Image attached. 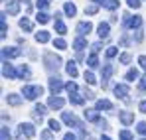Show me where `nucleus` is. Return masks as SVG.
Instances as JSON below:
<instances>
[{
  "label": "nucleus",
  "instance_id": "1",
  "mask_svg": "<svg viewBox=\"0 0 146 140\" xmlns=\"http://www.w3.org/2000/svg\"><path fill=\"white\" fill-rule=\"evenodd\" d=\"M61 63H63L61 57L55 55L53 51H46V53H44V65H46V69H48V71H59Z\"/></svg>",
  "mask_w": 146,
  "mask_h": 140
},
{
  "label": "nucleus",
  "instance_id": "2",
  "mask_svg": "<svg viewBox=\"0 0 146 140\" xmlns=\"http://www.w3.org/2000/svg\"><path fill=\"white\" fill-rule=\"evenodd\" d=\"M22 95H24L28 101H36L38 97L44 95V89H42L40 85H24V87H22Z\"/></svg>",
  "mask_w": 146,
  "mask_h": 140
},
{
  "label": "nucleus",
  "instance_id": "3",
  "mask_svg": "<svg viewBox=\"0 0 146 140\" xmlns=\"http://www.w3.org/2000/svg\"><path fill=\"white\" fill-rule=\"evenodd\" d=\"M18 136H20V138H34V136H36L34 124H32V122H22V124L18 126Z\"/></svg>",
  "mask_w": 146,
  "mask_h": 140
},
{
  "label": "nucleus",
  "instance_id": "4",
  "mask_svg": "<svg viewBox=\"0 0 146 140\" xmlns=\"http://www.w3.org/2000/svg\"><path fill=\"white\" fill-rule=\"evenodd\" d=\"M122 22H124L126 28H132V30L136 28V30H138V28L142 26V16H138V14H134V16L124 14V16H122Z\"/></svg>",
  "mask_w": 146,
  "mask_h": 140
},
{
  "label": "nucleus",
  "instance_id": "5",
  "mask_svg": "<svg viewBox=\"0 0 146 140\" xmlns=\"http://www.w3.org/2000/svg\"><path fill=\"white\" fill-rule=\"evenodd\" d=\"M61 120L67 124V126H75V128H79V126H83L81 124V120L75 117L73 113H61Z\"/></svg>",
  "mask_w": 146,
  "mask_h": 140
},
{
  "label": "nucleus",
  "instance_id": "6",
  "mask_svg": "<svg viewBox=\"0 0 146 140\" xmlns=\"http://www.w3.org/2000/svg\"><path fill=\"white\" fill-rule=\"evenodd\" d=\"M20 55H22V51L18 47H2V57L4 59H16Z\"/></svg>",
  "mask_w": 146,
  "mask_h": 140
},
{
  "label": "nucleus",
  "instance_id": "7",
  "mask_svg": "<svg viewBox=\"0 0 146 140\" xmlns=\"http://www.w3.org/2000/svg\"><path fill=\"white\" fill-rule=\"evenodd\" d=\"M2 75L8 77V79H16V77H18V71L14 69V65H10V63L4 59V63H2Z\"/></svg>",
  "mask_w": 146,
  "mask_h": 140
},
{
  "label": "nucleus",
  "instance_id": "8",
  "mask_svg": "<svg viewBox=\"0 0 146 140\" xmlns=\"http://www.w3.org/2000/svg\"><path fill=\"white\" fill-rule=\"evenodd\" d=\"M113 91H115V95H117L119 99H126V97H128V85H126V83H117V85L113 87Z\"/></svg>",
  "mask_w": 146,
  "mask_h": 140
},
{
  "label": "nucleus",
  "instance_id": "9",
  "mask_svg": "<svg viewBox=\"0 0 146 140\" xmlns=\"http://www.w3.org/2000/svg\"><path fill=\"white\" fill-rule=\"evenodd\" d=\"M97 34H99L101 40H107L109 34H111V24H109V22H101L97 26Z\"/></svg>",
  "mask_w": 146,
  "mask_h": 140
},
{
  "label": "nucleus",
  "instance_id": "10",
  "mask_svg": "<svg viewBox=\"0 0 146 140\" xmlns=\"http://www.w3.org/2000/svg\"><path fill=\"white\" fill-rule=\"evenodd\" d=\"M61 89H63V81H61L59 77H51V79H49V91L53 95H57Z\"/></svg>",
  "mask_w": 146,
  "mask_h": 140
},
{
  "label": "nucleus",
  "instance_id": "11",
  "mask_svg": "<svg viewBox=\"0 0 146 140\" xmlns=\"http://www.w3.org/2000/svg\"><path fill=\"white\" fill-rule=\"evenodd\" d=\"M63 105H65V101L61 99V97H57V95H53V97H49L48 99V107L49 109H63Z\"/></svg>",
  "mask_w": 146,
  "mask_h": 140
},
{
  "label": "nucleus",
  "instance_id": "12",
  "mask_svg": "<svg viewBox=\"0 0 146 140\" xmlns=\"http://www.w3.org/2000/svg\"><path fill=\"white\" fill-rule=\"evenodd\" d=\"M119 120H121L124 126H128V124H132V122H134V113H128V111H121V113H119Z\"/></svg>",
  "mask_w": 146,
  "mask_h": 140
},
{
  "label": "nucleus",
  "instance_id": "13",
  "mask_svg": "<svg viewBox=\"0 0 146 140\" xmlns=\"http://www.w3.org/2000/svg\"><path fill=\"white\" fill-rule=\"evenodd\" d=\"M113 71H115V67L111 65V63H107L105 67H103V89H107L109 85H107V81L111 79V75H113Z\"/></svg>",
  "mask_w": 146,
  "mask_h": 140
},
{
  "label": "nucleus",
  "instance_id": "14",
  "mask_svg": "<svg viewBox=\"0 0 146 140\" xmlns=\"http://www.w3.org/2000/svg\"><path fill=\"white\" fill-rule=\"evenodd\" d=\"M91 30H93L91 22H79L77 24V34L79 36H87V34H91Z\"/></svg>",
  "mask_w": 146,
  "mask_h": 140
},
{
  "label": "nucleus",
  "instance_id": "15",
  "mask_svg": "<svg viewBox=\"0 0 146 140\" xmlns=\"http://www.w3.org/2000/svg\"><path fill=\"white\" fill-rule=\"evenodd\" d=\"M6 10H8L10 16H16V14L20 12V2H18V0H10V2H6Z\"/></svg>",
  "mask_w": 146,
  "mask_h": 140
},
{
  "label": "nucleus",
  "instance_id": "16",
  "mask_svg": "<svg viewBox=\"0 0 146 140\" xmlns=\"http://www.w3.org/2000/svg\"><path fill=\"white\" fill-rule=\"evenodd\" d=\"M46 111H48L46 105H40V103H38V105L34 107V118H36L38 122H42V118H44V115H46Z\"/></svg>",
  "mask_w": 146,
  "mask_h": 140
},
{
  "label": "nucleus",
  "instance_id": "17",
  "mask_svg": "<svg viewBox=\"0 0 146 140\" xmlns=\"http://www.w3.org/2000/svg\"><path fill=\"white\" fill-rule=\"evenodd\" d=\"M6 103L12 105V107H20L22 105V97H18L16 93H8L6 95Z\"/></svg>",
  "mask_w": 146,
  "mask_h": 140
},
{
  "label": "nucleus",
  "instance_id": "18",
  "mask_svg": "<svg viewBox=\"0 0 146 140\" xmlns=\"http://www.w3.org/2000/svg\"><path fill=\"white\" fill-rule=\"evenodd\" d=\"M95 109H97V111H111V109H113V103L107 101V99H99L97 103H95Z\"/></svg>",
  "mask_w": 146,
  "mask_h": 140
},
{
  "label": "nucleus",
  "instance_id": "19",
  "mask_svg": "<svg viewBox=\"0 0 146 140\" xmlns=\"http://www.w3.org/2000/svg\"><path fill=\"white\" fill-rule=\"evenodd\" d=\"M85 47H87V40H85V36H79V38L73 40V49H75V51H81V49H85Z\"/></svg>",
  "mask_w": 146,
  "mask_h": 140
},
{
  "label": "nucleus",
  "instance_id": "20",
  "mask_svg": "<svg viewBox=\"0 0 146 140\" xmlns=\"http://www.w3.org/2000/svg\"><path fill=\"white\" fill-rule=\"evenodd\" d=\"M53 28H55V32H57L59 36H65V34H67V28H65V24H63V20H61V18H55Z\"/></svg>",
  "mask_w": 146,
  "mask_h": 140
},
{
  "label": "nucleus",
  "instance_id": "21",
  "mask_svg": "<svg viewBox=\"0 0 146 140\" xmlns=\"http://www.w3.org/2000/svg\"><path fill=\"white\" fill-rule=\"evenodd\" d=\"M49 40H51V36H49V32H46V30H40L36 34V42L38 44H48Z\"/></svg>",
  "mask_w": 146,
  "mask_h": 140
},
{
  "label": "nucleus",
  "instance_id": "22",
  "mask_svg": "<svg viewBox=\"0 0 146 140\" xmlns=\"http://www.w3.org/2000/svg\"><path fill=\"white\" fill-rule=\"evenodd\" d=\"M6 36H8V28H6V14L2 12V14H0V38L4 40Z\"/></svg>",
  "mask_w": 146,
  "mask_h": 140
},
{
  "label": "nucleus",
  "instance_id": "23",
  "mask_svg": "<svg viewBox=\"0 0 146 140\" xmlns=\"http://www.w3.org/2000/svg\"><path fill=\"white\" fill-rule=\"evenodd\" d=\"M63 12H65L69 18H73V16L77 14V6H75L73 2H65V6H63Z\"/></svg>",
  "mask_w": 146,
  "mask_h": 140
},
{
  "label": "nucleus",
  "instance_id": "24",
  "mask_svg": "<svg viewBox=\"0 0 146 140\" xmlns=\"http://www.w3.org/2000/svg\"><path fill=\"white\" fill-rule=\"evenodd\" d=\"M65 71H67V75H69V77H77V75H79L75 61H67V65H65Z\"/></svg>",
  "mask_w": 146,
  "mask_h": 140
},
{
  "label": "nucleus",
  "instance_id": "25",
  "mask_svg": "<svg viewBox=\"0 0 146 140\" xmlns=\"http://www.w3.org/2000/svg\"><path fill=\"white\" fill-rule=\"evenodd\" d=\"M85 118H87L89 122H99V120H101V117L97 115V109H95V111H85Z\"/></svg>",
  "mask_w": 146,
  "mask_h": 140
},
{
  "label": "nucleus",
  "instance_id": "26",
  "mask_svg": "<svg viewBox=\"0 0 146 140\" xmlns=\"http://www.w3.org/2000/svg\"><path fill=\"white\" fill-rule=\"evenodd\" d=\"M20 28L24 32H32L34 30V24H32V20H28V18H20Z\"/></svg>",
  "mask_w": 146,
  "mask_h": 140
},
{
  "label": "nucleus",
  "instance_id": "27",
  "mask_svg": "<svg viewBox=\"0 0 146 140\" xmlns=\"http://www.w3.org/2000/svg\"><path fill=\"white\" fill-rule=\"evenodd\" d=\"M69 101H71L73 105H83L85 103V97H81L79 93H71L69 95Z\"/></svg>",
  "mask_w": 146,
  "mask_h": 140
},
{
  "label": "nucleus",
  "instance_id": "28",
  "mask_svg": "<svg viewBox=\"0 0 146 140\" xmlns=\"http://www.w3.org/2000/svg\"><path fill=\"white\" fill-rule=\"evenodd\" d=\"M36 20H38L40 24H48V22H49V16L46 14V12H44V10H38V14H36Z\"/></svg>",
  "mask_w": 146,
  "mask_h": 140
},
{
  "label": "nucleus",
  "instance_id": "29",
  "mask_svg": "<svg viewBox=\"0 0 146 140\" xmlns=\"http://www.w3.org/2000/svg\"><path fill=\"white\" fill-rule=\"evenodd\" d=\"M48 124H49V128H51L53 132H59V130H61V122H59V120H55V118H49Z\"/></svg>",
  "mask_w": 146,
  "mask_h": 140
},
{
  "label": "nucleus",
  "instance_id": "30",
  "mask_svg": "<svg viewBox=\"0 0 146 140\" xmlns=\"http://www.w3.org/2000/svg\"><path fill=\"white\" fill-rule=\"evenodd\" d=\"M87 65L91 67V69H95L99 65V59H97V53H91L89 57H87Z\"/></svg>",
  "mask_w": 146,
  "mask_h": 140
},
{
  "label": "nucleus",
  "instance_id": "31",
  "mask_svg": "<svg viewBox=\"0 0 146 140\" xmlns=\"http://www.w3.org/2000/svg\"><path fill=\"white\" fill-rule=\"evenodd\" d=\"M124 79H126V81H136V79H138V69H128L126 75H124Z\"/></svg>",
  "mask_w": 146,
  "mask_h": 140
},
{
  "label": "nucleus",
  "instance_id": "32",
  "mask_svg": "<svg viewBox=\"0 0 146 140\" xmlns=\"http://www.w3.org/2000/svg\"><path fill=\"white\" fill-rule=\"evenodd\" d=\"M30 75H32V71H30L28 65H22V67L18 69V77H22V79H28Z\"/></svg>",
  "mask_w": 146,
  "mask_h": 140
},
{
  "label": "nucleus",
  "instance_id": "33",
  "mask_svg": "<svg viewBox=\"0 0 146 140\" xmlns=\"http://www.w3.org/2000/svg\"><path fill=\"white\" fill-rule=\"evenodd\" d=\"M99 12V4H89L87 8H85V14L87 16H93V14H97Z\"/></svg>",
  "mask_w": 146,
  "mask_h": 140
},
{
  "label": "nucleus",
  "instance_id": "34",
  "mask_svg": "<svg viewBox=\"0 0 146 140\" xmlns=\"http://www.w3.org/2000/svg\"><path fill=\"white\" fill-rule=\"evenodd\" d=\"M83 77H85V81H87L89 85H95V83H97V79H95V75H93L91 71H85V75H83Z\"/></svg>",
  "mask_w": 146,
  "mask_h": 140
},
{
  "label": "nucleus",
  "instance_id": "35",
  "mask_svg": "<svg viewBox=\"0 0 146 140\" xmlns=\"http://www.w3.org/2000/svg\"><path fill=\"white\" fill-rule=\"evenodd\" d=\"M53 47H57V49H65L67 44H65V40H63V38H57V40H53Z\"/></svg>",
  "mask_w": 146,
  "mask_h": 140
},
{
  "label": "nucleus",
  "instance_id": "36",
  "mask_svg": "<svg viewBox=\"0 0 146 140\" xmlns=\"http://www.w3.org/2000/svg\"><path fill=\"white\" fill-rule=\"evenodd\" d=\"M119 138H121V140H132V134H130V130L122 128L121 132H119Z\"/></svg>",
  "mask_w": 146,
  "mask_h": 140
},
{
  "label": "nucleus",
  "instance_id": "37",
  "mask_svg": "<svg viewBox=\"0 0 146 140\" xmlns=\"http://www.w3.org/2000/svg\"><path fill=\"white\" fill-rule=\"evenodd\" d=\"M130 59H132V57H130V53H121V57H119V61H121L122 65H128V63H130Z\"/></svg>",
  "mask_w": 146,
  "mask_h": 140
},
{
  "label": "nucleus",
  "instance_id": "38",
  "mask_svg": "<svg viewBox=\"0 0 146 140\" xmlns=\"http://www.w3.org/2000/svg\"><path fill=\"white\" fill-rule=\"evenodd\" d=\"M0 140H10V130H8L6 126L0 128Z\"/></svg>",
  "mask_w": 146,
  "mask_h": 140
},
{
  "label": "nucleus",
  "instance_id": "39",
  "mask_svg": "<svg viewBox=\"0 0 146 140\" xmlns=\"http://www.w3.org/2000/svg\"><path fill=\"white\" fill-rule=\"evenodd\" d=\"M65 89H67V93H69V95L77 93V83H75V81H69V83L65 85Z\"/></svg>",
  "mask_w": 146,
  "mask_h": 140
},
{
  "label": "nucleus",
  "instance_id": "40",
  "mask_svg": "<svg viewBox=\"0 0 146 140\" xmlns=\"http://www.w3.org/2000/svg\"><path fill=\"white\" fill-rule=\"evenodd\" d=\"M36 6H38V10H44V12H46V8L49 6V0H38Z\"/></svg>",
  "mask_w": 146,
  "mask_h": 140
},
{
  "label": "nucleus",
  "instance_id": "41",
  "mask_svg": "<svg viewBox=\"0 0 146 140\" xmlns=\"http://www.w3.org/2000/svg\"><path fill=\"white\" fill-rule=\"evenodd\" d=\"M109 10H117L119 8V0H107V4H105Z\"/></svg>",
  "mask_w": 146,
  "mask_h": 140
},
{
  "label": "nucleus",
  "instance_id": "42",
  "mask_svg": "<svg viewBox=\"0 0 146 140\" xmlns=\"http://www.w3.org/2000/svg\"><path fill=\"white\" fill-rule=\"evenodd\" d=\"M136 132L142 134V136H146V122H138V124H136Z\"/></svg>",
  "mask_w": 146,
  "mask_h": 140
},
{
  "label": "nucleus",
  "instance_id": "43",
  "mask_svg": "<svg viewBox=\"0 0 146 140\" xmlns=\"http://www.w3.org/2000/svg\"><path fill=\"white\" fill-rule=\"evenodd\" d=\"M117 53H119V49H117V47H115V46L107 47V57H109V59H111V57H115Z\"/></svg>",
  "mask_w": 146,
  "mask_h": 140
},
{
  "label": "nucleus",
  "instance_id": "44",
  "mask_svg": "<svg viewBox=\"0 0 146 140\" xmlns=\"http://www.w3.org/2000/svg\"><path fill=\"white\" fill-rule=\"evenodd\" d=\"M51 128H48V130H42V140H53V136H51Z\"/></svg>",
  "mask_w": 146,
  "mask_h": 140
},
{
  "label": "nucleus",
  "instance_id": "45",
  "mask_svg": "<svg viewBox=\"0 0 146 140\" xmlns=\"http://www.w3.org/2000/svg\"><path fill=\"white\" fill-rule=\"evenodd\" d=\"M126 4H128V8H140V0H126Z\"/></svg>",
  "mask_w": 146,
  "mask_h": 140
},
{
  "label": "nucleus",
  "instance_id": "46",
  "mask_svg": "<svg viewBox=\"0 0 146 140\" xmlns=\"http://www.w3.org/2000/svg\"><path fill=\"white\" fill-rule=\"evenodd\" d=\"M101 47H103V44L97 42V44H93V46H91V49H93V53H99V51H101Z\"/></svg>",
  "mask_w": 146,
  "mask_h": 140
},
{
  "label": "nucleus",
  "instance_id": "47",
  "mask_svg": "<svg viewBox=\"0 0 146 140\" xmlns=\"http://www.w3.org/2000/svg\"><path fill=\"white\" fill-rule=\"evenodd\" d=\"M138 63H140L142 69H146V55H140V57H138Z\"/></svg>",
  "mask_w": 146,
  "mask_h": 140
},
{
  "label": "nucleus",
  "instance_id": "48",
  "mask_svg": "<svg viewBox=\"0 0 146 140\" xmlns=\"http://www.w3.org/2000/svg\"><path fill=\"white\" fill-rule=\"evenodd\" d=\"M138 89H140V91H146V75L142 77V81H140V85H138Z\"/></svg>",
  "mask_w": 146,
  "mask_h": 140
},
{
  "label": "nucleus",
  "instance_id": "49",
  "mask_svg": "<svg viewBox=\"0 0 146 140\" xmlns=\"http://www.w3.org/2000/svg\"><path fill=\"white\" fill-rule=\"evenodd\" d=\"M138 111H140V113H144V115H146V101H142V103L138 105Z\"/></svg>",
  "mask_w": 146,
  "mask_h": 140
},
{
  "label": "nucleus",
  "instance_id": "50",
  "mask_svg": "<svg viewBox=\"0 0 146 140\" xmlns=\"http://www.w3.org/2000/svg\"><path fill=\"white\" fill-rule=\"evenodd\" d=\"M63 140H77V136H75V134H71V132H67V134L63 136Z\"/></svg>",
  "mask_w": 146,
  "mask_h": 140
},
{
  "label": "nucleus",
  "instance_id": "51",
  "mask_svg": "<svg viewBox=\"0 0 146 140\" xmlns=\"http://www.w3.org/2000/svg\"><path fill=\"white\" fill-rule=\"evenodd\" d=\"M119 44H121V46H128V38H126V36H122V38H121V42H119Z\"/></svg>",
  "mask_w": 146,
  "mask_h": 140
},
{
  "label": "nucleus",
  "instance_id": "52",
  "mask_svg": "<svg viewBox=\"0 0 146 140\" xmlns=\"http://www.w3.org/2000/svg\"><path fill=\"white\" fill-rule=\"evenodd\" d=\"M142 38H144V36H142V32L138 30V32H136V38H134V40H136V42H142Z\"/></svg>",
  "mask_w": 146,
  "mask_h": 140
},
{
  "label": "nucleus",
  "instance_id": "53",
  "mask_svg": "<svg viewBox=\"0 0 146 140\" xmlns=\"http://www.w3.org/2000/svg\"><path fill=\"white\" fill-rule=\"evenodd\" d=\"M93 2H95V4H103V6L107 4V0H93Z\"/></svg>",
  "mask_w": 146,
  "mask_h": 140
},
{
  "label": "nucleus",
  "instance_id": "54",
  "mask_svg": "<svg viewBox=\"0 0 146 140\" xmlns=\"http://www.w3.org/2000/svg\"><path fill=\"white\" fill-rule=\"evenodd\" d=\"M101 140H111V138L109 136H101Z\"/></svg>",
  "mask_w": 146,
  "mask_h": 140
},
{
  "label": "nucleus",
  "instance_id": "55",
  "mask_svg": "<svg viewBox=\"0 0 146 140\" xmlns=\"http://www.w3.org/2000/svg\"><path fill=\"white\" fill-rule=\"evenodd\" d=\"M142 140H146V138H142Z\"/></svg>",
  "mask_w": 146,
  "mask_h": 140
}]
</instances>
